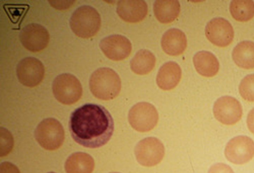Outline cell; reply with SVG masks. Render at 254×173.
<instances>
[{
	"label": "cell",
	"mask_w": 254,
	"mask_h": 173,
	"mask_svg": "<svg viewBox=\"0 0 254 173\" xmlns=\"http://www.w3.org/2000/svg\"><path fill=\"white\" fill-rule=\"evenodd\" d=\"M128 118L130 125L135 130L141 132H148L156 125L158 114L152 104L140 102L130 109Z\"/></svg>",
	"instance_id": "6"
},
{
	"label": "cell",
	"mask_w": 254,
	"mask_h": 173,
	"mask_svg": "<svg viewBox=\"0 0 254 173\" xmlns=\"http://www.w3.org/2000/svg\"><path fill=\"white\" fill-rule=\"evenodd\" d=\"M68 126L73 139L89 148L105 145L114 128L110 113L103 106L95 104H86L74 110L70 116Z\"/></svg>",
	"instance_id": "1"
},
{
	"label": "cell",
	"mask_w": 254,
	"mask_h": 173,
	"mask_svg": "<svg viewBox=\"0 0 254 173\" xmlns=\"http://www.w3.org/2000/svg\"><path fill=\"white\" fill-rule=\"evenodd\" d=\"M52 89L56 99L64 105L75 103L82 94L80 82L75 76L69 73L58 75L53 82Z\"/></svg>",
	"instance_id": "5"
},
{
	"label": "cell",
	"mask_w": 254,
	"mask_h": 173,
	"mask_svg": "<svg viewBox=\"0 0 254 173\" xmlns=\"http://www.w3.org/2000/svg\"><path fill=\"white\" fill-rule=\"evenodd\" d=\"M247 124L249 130L254 134V108L252 109L248 115Z\"/></svg>",
	"instance_id": "27"
},
{
	"label": "cell",
	"mask_w": 254,
	"mask_h": 173,
	"mask_svg": "<svg viewBox=\"0 0 254 173\" xmlns=\"http://www.w3.org/2000/svg\"><path fill=\"white\" fill-rule=\"evenodd\" d=\"M208 173H234L232 169L228 165L219 163L212 165Z\"/></svg>",
	"instance_id": "25"
},
{
	"label": "cell",
	"mask_w": 254,
	"mask_h": 173,
	"mask_svg": "<svg viewBox=\"0 0 254 173\" xmlns=\"http://www.w3.org/2000/svg\"><path fill=\"white\" fill-rule=\"evenodd\" d=\"M156 63V58L150 51L142 49L138 51L131 59L130 68L135 73L145 75L153 69Z\"/></svg>",
	"instance_id": "21"
},
{
	"label": "cell",
	"mask_w": 254,
	"mask_h": 173,
	"mask_svg": "<svg viewBox=\"0 0 254 173\" xmlns=\"http://www.w3.org/2000/svg\"><path fill=\"white\" fill-rule=\"evenodd\" d=\"M16 73L19 82L28 87H34L43 80L45 68L42 63L36 58L28 57L18 63Z\"/></svg>",
	"instance_id": "10"
},
{
	"label": "cell",
	"mask_w": 254,
	"mask_h": 173,
	"mask_svg": "<svg viewBox=\"0 0 254 173\" xmlns=\"http://www.w3.org/2000/svg\"><path fill=\"white\" fill-rule=\"evenodd\" d=\"M99 46L104 55L114 61L126 58L132 50L130 41L121 35H112L104 38L101 41Z\"/></svg>",
	"instance_id": "13"
},
{
	"label": "cell",
	"mask_w": 254,
	"mask_h": 173,
	"mask_svg": "<svg viewBox=\"0 0 254 173\" xmlns=\"http://www.w3.org/2000/svg\"><path fill=\"white\" fill-rule=\"evenodd\" d=\"M147 5L142 0H122L118 1L117 12L123 20L129 23L142 21L146 16Z\"/></svg>",
	"instance_id": "14"
},
{
	"label": "cell",
	"mask_w": 254,
	"mask_h": 173,
	"mask_svg": "<svg viewBox=\"0 0 254 173\" xmlns=\"http://www.w3.org/2000/svg\"><path fill=\"white\" fill-rule=\"evenodd\" d=\"M213 112L215 118L227 125L236 124L243 115L241 103L236 98L229 96L218 98L214 104Z\"/></svg>",
	"instance_id": "9"
},
{
	"label": "cell",
	"mask_w": 254,
	"mask_h": 173,
	"mask_svg": "<svg viewBox=\"0 0 254 173\" xmlns=\"http://www.w3.org/2000/svg\"><path fill=\"white\" fill-rule=\"evenodd\" d=\"M181 75L182 70L179 65L174 61H168L163 64L159 69L156 83L161 89L170 90L178 84Z\"/></svg>",
	"instance_id": "16"
},
{
	"label": "cell",
	"mask_w": 254,
	"mask_h": 173,
	"mask_svg": "<svg viewBox=\"0 0 254 173\" xmlns=\"http://www.w3.org/2000/svg\"><path fill=\"white\" fill-rule=\"evenodd\" d=\"M193 62L197 72L204 77L214 76L219 69L217 58L208 51H202L196 53L193 58Z\"/></svg>",
	"instance_id": "17"
},
{
	"label": "cell",
	"mask_w": 254,
	"mask_h": 173,
	"mask_svg": "<svg viewBox=\"0 0 254 173\" xmlns=\"http://www.w3.org/2000/svg\"><path fill=\"white\" fill-rule=\"evenodd\" d=\"M120 173L114 172V173Z\"/></svg>",
	"instance_id": "29"
},
{
	"label": "cell",
	"mask_w": 254,
	"mask_h": 173,
	"mask_svg": "<svg viewBox=\"0 0 254 173\" xmlns=\"http://www.w3.org/2000/svg\"><path fill=\"white\" fill-rule=\"evenodd\" d=\"M69 23L71 30L76 36L89 38L95 36L99 30L101 18L94 8L83 5L74 11Z\"/></svg>",
	"instance_id": "3"
},
{
	"label": "cell",
	"mask_w": 254,
	"mask_h": 173,
	"mask_svg": "<svg viewBox=\"0 0 254 173\" xmlns=\"http://www.w3.org/2000/svg\"><path fill=\"white\" fill-rule=\"evenodd\" d=\"M0 173H20L18 168L14 164L4 162L0 165Z\"/></svg>",
	"instance_id": "26"
},
{
	"label": "cell",
	"mask_w": 254,
	"mask_h": 173,
	"mask_svg": "<svg viewBox=\"0 0 254 173\" xmlns=\"http://www.w3.org/2000/svg\"><path fill=\"white\" fill-rule=\"evenodd\" d=\"M35 137L42 148L47 150L54 151L63 145L64 131L58 120L48 118L43 119L37 125L35 131Z\"/></svg>",
	"instance_id": "4"
},
{
	"label": "cell",
	"mask_w": 254,
	"mask_h": 173,
	"mask_svg": "<svg viewBox=\"0 0 254 173\" xmlns=\"http://www.w3.org/2000/svg\"><path fill=\"white\" fill-rule=\"evenodd\" d=\"M180 10V4L176 0H157L153 4L154 15L162 23L174 21L178 17Z\"/></svg>",
	"instance_id": "18"
},
{
	"label": "cell",
	"mask_w": 254,
	"mask_h": 173,
	"mask_svg": "<svg viewBox=\"0 0 254 173\" xmlns=\"http://www.w3.org/2000/svg\"><path fill=\"white\" fill-rule=\"evenodd\" d=\"M205 33L210 42L220 47L228 46L234 36L233 28L230 23L221 17L213 18L208 22Z\"/></svg>",
	"instance_id": "12"
},
{
	"label": "cell",
	"mask_w": 254,
	"mask_h": 173,
	"mask_svg": "<svg viewBox=\"0 0 254 173\" xmlns=\"http://www.w3.org/2000/svg\"><path fill=\"white\" fill-rule=\"evenodd\" d=\"M137 162L145 167H153L161 162L164 154L163 144L157 138H145L140 141L134 149Z\"/></svg>",
	"instance_id": "7"
},
{
	"label": "cell",
	"mask_w": 254,
	"mask_h": 173,
	"mask_svg": "<svg viewBox=\"0 0 254 173\" xmlns=\"http://www.w3.org/2000/svg\"><path fill=\"white\" fill-rule=\"evenodd\" d=\"M20 40L24 47L32 52H39L48 46L50 36L43 26L35 23L28 24L21 31Z\"/></svg>",
	"instance_id": "11"
},
{
	"label": "cell",
	"mask_w": 254,
	"mask_h": 173,
	"mask_svg": "<svg viewBox=\"0 0 254 173\" xmlns=\"http://www.w3.org/2000/svg\"><path fill=\"white\" fill-rule=\"evenodd\" d=\"M224 154L226 159L233 164H246L254 157V141L247 136H236L227 143Z\"/></svg>",
	"instance_id": "8"
},
{
	"label": "cell",
	"mask_w": 254,
	"mask_h": 173,
	"mask_svg": "<svg viewBox=\"0 0 254 173\" xmlns=\"http://www.w3.org/2000/svg\"><path fill=\"white\" fill-rule=\"evenodd\" d=\"M235 63L244 69L254 68V42L244 41L238 43L232 52Z\"/></svg>",
	"instance_id": "20"
},
{
	"label": "cell",
	"mask_w": 254,
	"mask_h": 173,
	"mask_svg": "<svg viewBox=\"0 0 254 173\" xmlns=\"http://www.w3.org/2000/svg\"><path fill=\"white\" fill-rule=\"evenodd\" d=\"M54 173V172H49V173Z\"/></svg>",
	"instance_id": "28"
},
{
	"label": "cell",
	"mask_w": 254,
	"mask_h": 173,
	"mask_svg": "<svg viewBox=\"0 0 254 173\" xmlns=\"http://www.w3.org/2000/svg\"><path fill=\"white\" fill-rule=\"evenodd\" d=\"M90 89L97 98L110 100L116 98L121 89V81L113 69L103 67L95 71L89 80Z\"/></svg>",
	"instance_id": "2"
},
{
	"label": "cell",
	"mask_w": 254,
	"mask_h": 173,
	"mask_svg": "<svg viewBox=\"0 0 254 173\" xmlns=\"http://www.w3.org/2000/svg\"><path fill=\"white\" fill-rule=\"evenodd\" d=\"M0 156L7 155L12 150L14 141L12 135L6 129L0 127Z\"/></svg>",
	"instance_id": "24"
},
{
	"label": "cell",
	"mask_w": 254,
	"mask_h": 173,
	"mask_svg": "<svg viewBox=\"0 0 254 173\" xmlns=\"http://www.w3.org/2000/svg\"><path fill=\"white\" fill-rule=\"evenodd\" d=\"M239 90L241 96L245 100L254 102V74L248 75L242 80Z\"/></svg>",
	"instance_id": "23"
},
{
	"label": "cell",
	"mask_w": 254,
	"mask_h": 173,
	"mask_svg": "<svg viewBox=\"0 0 254 173\" xmlns=\"http://www.w3.org/2000/svg\"><path fill=\"white\" fill-rule=\"evenodd\" d=\"M161 46L167 54L176 56L182 54L187 46V40L185 33L177 28L168 30L161 39Z\"/></svg>",
	"instance_id": "15"
},
{
	"label": "cell",
	"mask_w": 254,
	"mask_h": 173,
	"mask_svg": "<svg viewBox=\"0 0 254 173\" xmlns=\"http://www.w3.org/2000/svg\"><path fill=\"white\" fill-rule=\"evenodd\" d=\"M230 11L237 21L246 22L254 16V2L251 0H234L230 5Z\"/></svg>",
	"instance_id": "22"
},
{
	"label": "cell",
	"mask_w": 254,
	"mask_h": 173,
	"mask_svg": "<svg viewBox=\"0 0 254 173\" xmlns=\"http://www.w3.org/2000/svg\"><path fill=\"white\" fill-rule=\"evenodd\" d=\"M95 167L93 158L84 152H76L70 155L64 165L66 173H92Z\"/></svg>",
	"instance_id": "19"
}]
</instances>
